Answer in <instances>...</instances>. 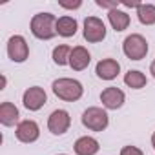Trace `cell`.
Returning a JSON list of instances; mask_svg holds the SVG:
<instances>
[{"mask_svg":"<svg viewBox=\"0 0 155 155\" xmlns=\"http://www.w3.org/2000/svg\"><path fill=\"white\" fill-rule=\"evenodd\" d=\"M69 124H71V117H69V113L66 110H55L49 115V119H48V128L55 135L66 133L68 128H69Z\"/></svg>","mask_w":155,"mask_h":155,"instance_id":"cell-8","label":"cell"},{"mask_svg":"<svg viewBox=\"0 0 155 155\" xmlns=\"http://www.w3.org/2000/svg\"><path fill=\"white\" fill-rule=\"evenodd\" d=\"M151 146H153V148H155V133H153V135H151Z\"/></svg>","mask_w":155,"mask_h":155,"instance_id":"cell-24","label":"cell"},{"mask_svg":"<svg viewBox=\"0 0 155 155\" xmlns=\"http://www.w3.org/2000/svg\"><path fill=\"white\" fill-rule=\"evenodd\" d=\"M108 20L111 24V28L115 31H124L128 26H130V15L120 11V9H113L108 13Z\"/></svg>","mask_w":155,"mask_h":155,"instance_id":"cell-15","label":"cell"},{"mask_svg":"<svg viewBox=\"0 0 155 155\" xmlns=\"http://www.w3.org/2000/svg\"><path fill=\"white\" fill-rule=\"evenodd\" d=\"M119 71H120V64L115 58H102L95 68V73L102 81H113L119 75Z\"/></svg>","mask_w":155,"mask_h":155,"instance_id":"cell-11","label":"cell"},{"mask_svg":"<svg viewBox=\"0 0 155 155\" xmlns=\"http://www.w3.org/2000/svg\"><path fill=\"white\" fill-rule=\"evenodd\" d=\"M40 135V130H38V124L35 120H22L18 126H17V139L20 142H35Z\"/></svg>","mask_w":155,"mask_h":155,"instance_id":"cell-10","label":"cell"},{"mask_svg":"<svg viewBox=\"0 0 155 155\" xmlns=\"http://www.w3.org/2000/svg\"><path fill=\"white\" fill-rule=\"evenodd\" d=\"M90 60H91V55H90V51H88L86 48L77 46V48H73V49H71L69 66H71L75 71H82V69H86V68H88V64H90Z\"/></svg>","mask_w":155,"mask_h":155,"instance_id":"cell-12","label":"cell"},{"mask_svg":"<svg viewBox=\"0 0 155 155\" xmlns=\"http://www.w3.org/2000/svg\"><path fill=\"white\" fill-rule=\"evenodd\" d=\"M150 73L153 75V79H155V60L151 62V66H150Z\"/></svg>","mask_w":155,"mask_h":155,"instance_id":"cell-23","label":"cell"},{"mask_svg":"<svg viewBox=\"0 0 155 155\" xmlns=\"http://www.w3.org/2000/svg\"><path fill=\"white\" fill-rule=\"evenodd\" d=\"M124 91L119 90L117 86H111V88H106L102 93H101V102L104 104L106 110H119L122 104H124Z\"/></svg>","mask_w":155,"mask_h":155,"instance_id":"cell-9","label":"cell"},{"mask_svg":"<svg viewBox=\"0 0 155 155\" xmlns=\"http://www.w3.org/2000/svg\"><path fill=\"white\" fill-rule=\"evenodd\" d=\"M57 20L51 13H38L31 18V33L40 40H49L57 35Z\"/></svg>","mask_w":155,"mask_h":155,"instance_id":"cell-1","label":"cell"},{"mask_svg":"<svg viewBox=\"0 0 155 155\" xmlns=\"http://www.w3.org/2000/svg\"><path fill=\"white\" fill-rule=\"evenodd\" d=\"M18 120V110L11 102H2L0 104V122L4 126H13Z\"/></svg>","mask_w":155,"mask_h":155,"instance_id":"cell-14","label":"cell"},{"mask_svg":"<svg viewBox=\"0 0 155 155\" xmlns=\"http://www.w3.org/2000/svg\"><path fill=\"white\" fill-rule=\"evenodd\" d=\"M97 6H99V8H106V9L113 11V9H117V8L120 6V2H106V0H97Z\"/></svg>","mask_w":155,"mask_h":155,"instance_id":"cell-21","label":"cell"},{"mask_svg":"<svg viewBox=\"0 0 155 155\" xmlns=\"http://www.w3.org/2000/svg\"><path fill=\"white\" fill-rule=\"evenodd\" d=\"M137 17L140 20V24H144V26L155 24V6H151V4H140L137 8Z\"/></svg>","mask_w":155,"mask_h":155,"instance_id":"cell-18","label":"cell"},{"mask_svg":"<svg viewBox=\"0 0 155 155\" xmlns=\"http://www.w3.org/2000/svg\"><path fill=\"white\" fill-rule=\"evenodd\" d=\"M120 155H144L137 146H124L120 150Z\"/></svg>","mask_w":155,"mask_h":155,"instance_id":"cell-20","label":"cell"},{"mask_svg":"<svg viewBox=\"0 0 155 155\" xmlns=\"http://www.w3.org/2000/svg\"><path fill=\"white\" fill-rule=\"evenodd\" d=\"M108 113L102 110V108H88L84 113H82V124L91 130V131H102L108 128Z\"/></svg>","mask_w":155,"mask_h":155,"instance_id":"cell-4","label":"cell"},{"mask_svg":"<svg viewBox=\"0 0 155 155\" xmlns=\"http://www.w3.org/2000/svg\"><path fill=\"white\" fill-rule=\"evenodd\" d=\"M60 155H64V153H60Z\"/></svg>","mask_w":155,"mask_h":155,"instance_id":"cell-25","label":"cell"},{"mask_svg":"<svg viewBox=\"0 0 155 155\" xmlns=\"http://www.w3.org/2000/svg\"><path fill=\"white\" fill-rule=\"evenodd\" d=\"M53 93L66 102H75L82 97L84 88L75 79H57L53 82Z\"/></svg>","mask_w":155,"mask_h":155,"instance_id":"cell-2","label":"cell"},{"mask_svg":"<svg viewBox=\"0 0 155 155\" xmlns=\"http://www.w3.org/2000/svg\"><path fill=\"white\" fill-rule=\"evenodd\" d=\"M75 153L77 155H95L97 151H99V140L97 139H93V137H81V139H77V142H75Z\"/></svg>","mask_w":155,"mask_h":155,"instance_id":"cell-13","label":"cell"},{"mask_svg":"<svg viewBox=\"0 0 155 155\" xmlns=\"http://www.w3.org/2000/svg\"><path fill=\"white\" fill-rule=\"evenodd\" d=\"M62 8H66V9H77V8H81L82 6V2L81 0H77V2H58Z\"/></svg>","mask_w":155,"mask_h":155,"instance_id":"cell-22","label":"cell"},{"mask_svg":"<svg viewBox=\"0 0 155 155\" xmlns=\"http://www.w3.org/2000/svg\"><path fill=\"white\" fill-rule=\"evenodd\" d=\"M8 55L13 62H24L29 57V48L26 38L20 35H13L8 40Z\"/></svg>","mask_w":155,"mask_h":155,"instance_id":"cell-5","label":"cell"},{"mask_svg":"<svg viewBox=\"0 0 155 155\" xmlns=\"http://www.w3.org/2000/svg\"><path fill=\"white\" fill-rule=\"evenodd\" d=\"M22 102H24V106L29 111H37V110H40L48 102V95H46V91L40 86H33V88H28L24 91Z\"/></svg>","mask_w":155,"mask_h":155,"instance_id":"cell-7","label":"cell"},{"mask_svg":"<svg viewBox=\"0 0 155 155\" xmlns=\"http://www.w3.org/2000/svg\"><path fill=\"white\" fill-rule=\"evenodd\" d=\"M106 37V26L97 17H88L84 20V38L88 42H101Z\"/></svg>","mask_w":155,"mask_h":155,"instance_id":"cell-6","label":"cell"},{"mask_svg":"<svg viewBox=\"0 0 155 155\" xmlns=\"http://www.w3.org/2000/svg\"><path fill=\"white\" fill-rule=\"evenodd\" d=\"M124 82H126V86H130L133 90H140L146 86V75L137 71V69H130L124 75Z\"/></svg>","mask_w":155,"mask_h":155,"instance_id":"cell-17","label":"cell"},{"mask_svg":"<svg viewBox=\"0 0 155 155\" xmlns=\"http://www.w3.org/2000/svg\"><path fill=\"white\" fill-rule=\"evenodd\" d=\"M122 51L130 60H140L148 53V42H146V38L142 35H137V33L130 35V37L124 38Z\"/></svg>","mask_w":155,"mask_h":155,"instance_id":"cell-3","label":"cell"},{"mask_svg":"<svg viewBox=\"0 0 155 155\" xmlns=\"http://www.w3.org/2000/svg\"><path fill=\"white\" fill-rule=\"evenodd\" d=\"M77 33V20L73 17H60L57 20V35L60 37H73Z\"/></svg>","mask_w":155,"mask_h":155,"instance_id":"cell-16","label":"cell"},{"mask_svg":"<svg viewBox=\"0 0 155 155\" xmlns=\"http://www.w3.org/2000/svg\"><path fill=\"white\" fill-rule=\"evenodd\" d=\"M71 49H73V48H69V46H66V44L57 46V48L53 49V62H55L57 66H66V64H69Z\"/></svg>","mask_w":155,"mask_h":155,"instance_id":"cell-19","label":"cell"}]
</instances>
